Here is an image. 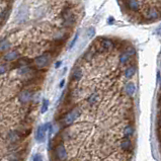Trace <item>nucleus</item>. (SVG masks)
I'll use <instances>...</instances> for the list:
<instances>
[{
    "instance_id": "1",
    "label": "nucleus",
    "mask_w": 161,
    "mask_h": 161,
    "mask_svg": "<svg viewBox=\"0 0 161 161\" xmlns=\"http://www.w3.org/2000/svg\"><path fill=\"white\" fill-rule=\"evenodd\" d=\"M81 113V110L79 107H74L73 109L71 110V112H69L66 116L64 118V123L65 125H71L73 124V123L76 121V120L79 118Z\"/></svg>"
},
{
    "instance_id": "2",
    "label": "nucleus",
    "mask_w": 161,
    "mask_h": 161,
    "mask_svg": "<svg viewBox=\"0 0 161 161\" xmlns=\"http://www.w3.org/2000/svg\"><path fill=\"white\" fill-rule=\"evenodd\" d=\"M49 62H50V57L49 55H47V54H43V55L38 56L37 58L34 60V65H36L38 68L46 67V66L49 64Z\"/></svg>"
},
{
    "instance_id": "3",
    "label": "nucleus",
    "mask_w": 161,
    "mask_h": 161,
    "mask_svg": "<svg viewBox=\"0 0 161 161\" xmlns=\"http://www.w3.org/2000/svg\"><path fill=\"white\" fill-rule=\"evenodd\" d=\"M27 15H28V11H27V6H20V7L18 8L16 15H15V20H16L17 23H23L24 20H27Z\"/></svg>"
},
{
    "instance_id": "4",
    "label": "nucleus",
    "mask_w": 161,
    "mask_h": 161,
    "mask_svg": "<svg viewBox=\"0 0 161 161\" xmlns=\"http://www.w3.org/2000/svg\"><path fill=\"white\" fill-rule=\"evenodd\" d=\"M55 153H56V156L60 161H65L67 159V151H66L65 147L63 146L62 144L58 145L55 149Z\"/></svg>"
},
{
    "instance_id": "5",
    "label": "nucleus",
    "mask_w": 161,
    "mask_h": 161,
    "mask_svg": "<svg viewBox=\"0 0 161 161\" xmlns=\"http://www.w3.org/2000/svg\"><path fill=\"white\" fill-rule=\"evenodd\" d=\"M63 20L66 26H72L75 23V16L70 10H65L62 14Z\"/></svg>"
},
{
    "instance_id": "6",
    "label": "nucleus",
    "mask_w": 161,
    "mask_h": 161,
    "mask_svg": "<svg viewBox=\"0 0 161 161\" xmlns=\"http://www.w3.org/2000/svg\"><path fill=\"white\" fill-rule=\"evenodd\" d=\"M31 96H33V94L30 90H23L20 93L18 98H20V102L21 103H27L31 99Z\"/></svg>"
},
{
    "instance_id": "7",
    "label": "nucleus",
    "mask_w": 161,
    "mask_h": 161,
    "mask_svg": "<svg viewBox=\"0 0 161 161\" xmlns=\"http://www.w3.org/2000/svg\"><path fill=\"white\" fill-rule=\"evenodd\" d=\"M145 16H146L147 20H157L160 16V13L156 8H149L147 10L146 14H145Z\"/></svg>"
},
{
    "instance_id": "8",
    "label": "nucleus",
    "mask_w": 161,
    "mask_h": 161,
    "mask_svg": "<svg viewBox=\"0 0 161 161\" xmlns=\"http://www.w3.org/2000/svg\"><path fill=\"white\" fill-rule=\"evenodd\" d=\"M18 57H20V53L17 51H7L4 56H3V59L5 60L6 62H11V61H14V60H16Z\"/></svg>"
},
{
    "instance_id": "9",
    "label": "nucleus",
    "mask_w": 161,
    "mask_h": 161,
    "mask_svg": "<svg viewBox=\"0 0 161 161\" xmlns=\"http://www.w3.org/2000/svg\"><path fill=\"white\" fill-rule=\"evenodd\" d=\"M126 4L132 11H137L140 8V2L138 0H126Z\"/></svg>"
},
{
    "instance_id": "10",
    "label": "nucleus",
    "mask_w": 161,
    "mask_h": 161,
    "mask_svg": "<svg viewBox=\"0 0 161 161\" xmlns=\"http://www.w3.org/2000/svg\"><path fill=\"white\" fill-rule=\"evenodd\" d=\"M113 41H110L109 39H102L100 41V47L105 50V51H109V50H112L113 48Z\"/></svg>"
},
{
    "instance_id": "11",
    "label": "nucleus",
    "mask_w": 161,
    "mask_h": 161,
    "mask_svg": "<svg viewBox=\"0 0 161 161\" xmlns=\"http://www.w3.org/2000/svg\"><path fill=\"white\" fill-rule=\"evenodd\" d=\"M45 133L46 130L44 128V126H40L37 130V134H36V139L38 142H43L44 139H45Z\"/></svg>"
},
{
    "instance_id": "12",
    "label": "nucleus",
    "mask_w": 161,
    "mask_h": 161,
    "mask_svg": "<svg viewBox=\"0 0 161 161\" xmlns=\"http://www.w3.org/2000/svg\"><path fill=\"white\" fill-rule=\"evenodd\" d=\"M82 76H83V71H82V69L80 68H76L74 69L73 72H72V75H71V78L73 81H78L80 80Z\"/></svg>"
},
{
    "instance_id": "13",
    "label": "nucleus",
    "mask_w": 161,
    "mask_h": 161,
    "mask_svg": "<svg viewBox=\"0 0 161 161\" xmlns=\"http://www.w3.org/2000/svg\"><path fill=\"white\" fill-rule=\"evenodd\" d=\"M9 49H10V43L8 42V40L3 39L0 41V53H6Z\"/></svg>"
},
{
    "instance_id": "14",
    "label": "nucleus",
    "mask_w": 161,
    "mask_h": 161,
    "mask_svg": "<svg viewBox=\"0 0 161 161\" xmlns=\"http://www.w3.org/2000/svg\"><path fill=\"white\" fill-rule=\"evenodd\" d=\"M135 90H136V86H135V84L133 83V82H128V83L126 84L125 91H126V93H127L128 95L132 96L135 93Z\"/></svg>"
},
{
    "instance_id": "15",
    "label": "nucleus",
    "mask_w": 161,
    "mask_h": 161,
    "mask_svg": "<svg viewBox=\"0 0 161 161\" xmlns=\"http://www.w3.org/2000/svg\"><path fill=\"white\" fill-rule=\"evenodd\" d=\"M135 73H136L135 66H130V67H128L125 70V76H126V78H128V79H130V78L133 77Z\"/></svg>"
},
{
    "instance_id": "16",
    "label": "nucleus",
    "mask_w": 161,
    "mask_h": 161,
    "mask_svg": "<svg viewBox=\"0 0 161 161\" xmlns=\"http://www.w3.org/2000/svg\"><path fill=\"white\" fill-rule=\"evenodd\" d=\"M98 100H99V94L98 93H92L89 97H88L87 102L90 106H93V105H95Z\"/></svg>"
},
{
    "instance_id": "17",
    "label": "nucleus",
    "mask_w": 161,
    "mask_h": 161,
    "mask_svg": "<svg viewBox=\"0 0 161 161\" xmlns=\"http://www.w3.org/2000/svg\"><path fill=\"white\" fill-rule=\"evenodd\" d=\"M121 147H122V149H123V150L129 151V150L131 149V147H132L131 141L129 140V139H125V140H123V141H122V143H121Z\"/></svg>"
},
{
    "instance_id": "18",
    "label": "nucleus",
    "mask_w": 161,
    "mask_h": 161,
    "mask_svg": "<svg viewBox=\"0 0 161 161\" xmlns=\"http://www.w3.org/2000/svg\"><path fill=\"white\" fill-rule=\"evenodd\" d=\"M124 134H125V136L127 138L131 137V136L134 134V128L132 127V126H127V127L125 128V130H124Z\"/></svg>"
},
{
    "instance_id": "19",
    "label": "nucleus",
    "mask_w": 161,
    "mask_h": 161,
    "mask_svg": "<svg viewBox=\"0 0 161 161\" xmlns=\"http://www.w3.org/2000/svg\"><path fill=\"white\" fill-rule=\"evenodd\" d=\"M129 60H130V56H129L126 52L120 55V62H121L122 64H126V63H128Z\"/></svg>"
},
{
    "instance_id": "20",
    "label": "nucleus",
    "mask_w": 161,
    "mask_h": 161,
    "mask_svg": "<svg viewBox=\"0 0 161 161\" xmlns=\"http://www.w3.org/2000/svg\"><path fill=\"white\" fill-rule=\"evenodd\" d=\"M18 139H20V136H18L17 132H15V131L10 132V134H9V140L14 143V142H16Z\"/></svg>"
},
{
    "instance_id": "21",
    "label": "nucleus",
    "mask_w": 161,
    "mask_h": 161,
    "mask_svg": "<svg viewBox=\"0 0 161 161\" xmlns=\"http://www.w3.org/2000/svg\"><path fill=\"white\" fill-rule=\"evenodd\" d=\"M49 107V100L48 99H44L43 100V105H42V109H41V113H45L47 110H48Z\"/></svg>"
},
{
    "instance_id": "22",
    "label": "nucleus",
    "mask_w": 161,
    "mask_h": 161,
    "mask_svg": "<svg viewBox=\"0 0 161 161\" xmlns=\"http://www.w3.org/2000/svg\"><path fill=\"white\" fill-rule=\"evenodd\" d=\"M86 36L88 38H93L94 36H95V27H88V30L86 31Z\"/></svg>"
},
{
    "instance_id": "23",
    "label": "nucleus",
    "mask_w": 161,
    "mask_h": 161,
    "mask_svg": "<svg viewBox=\"0 0 161 161\" xmlns=\"http://www.w3.org/2000/svg\"><path fill=\"white\" fill-rule=\"evenodd\" d=\"M78 38H79V33H76L75 34V36L73 38V40L71 41V43H70V46H69V49H72L74 47V45L76 44L77 42V40H78Z\"/></svg>"
},
{
    "instance_id": "24",
    "label": "nucleus",
    "mask_w": 161,
    "mask_h": 161,
    "mask_svg": "<svg viewBox=\"0 0 161 161\" xmlns=\"http://www.w3.org/2000/svg\"><path fill=\"white\" fill-rule=\"evenodd\" d=\"M128 54L129 56H134L135 54H136V51H135V49L133 48V47H129V48L127 49V52H126Z\"/></svg>"
},
{
    "instance_id": "25",
    "label": "nucleus",
    "mask_w": 161,
    "mask_h": 161,
    "mask_svg": "<svg viewBox=\"0 0 161 161\" xmlns=\"http://www.w3.org/2000/svg\"><path fill=\"white\" fill-rule=\"evenodd\" d=\"M6 70H7V67H6L5 65H0V75L4 74Z\"/></svg>"
},
{
    "instance_id": "26",
    "label": "nucleus",
    "mask_w": 161,
    "mask_h": 161,
    "mask_svg": "<svg viewBox=\"0 0 161 161\" xmlns=\"http://www.w3.org/2000/svg\"><path fill=\"white\" fill-rule=\"evenodd\" d=\"M34 161H43V159L40 155H36L34 157Z\"/></svg>"
},
{
    "instance_id": "27",
    "label": "nucleus",
    "mask_w": 161,
    "mask_h": 161,
    "mask_svg": "<svg viewBox=\"0 0 161 161\" xmlns=\"http://www.w3.org/2000/svg\"><path fill=\"white\" fill-rule=\"evenodd\" d=\"M61 65H62V61H57V62H56V64H55V68H56V69H58Z\"/></svg>"
},
{
    "instance_id": "28",
    "label": "nucleus",
    "mask_w": 161,
    "mask_h": 161,
    "mask_svg": "<svg viewBox=\"0 0 161 161\" xmlns=\"http://www.w3.org/2000/svg\"><path fill=\"white\" fill-rule=\"evenodd\" d=\"M64 85H65V79H62V81L60 82V84H59V87L63 88V87H64Z\"/></svg>"
},
{
    "instance_id": "29",
    "label": "nucleus",
    "mask_w": 161,
    "mask_h": 161,
    "mask_svg": "<svg viewBox=\"0 0 161 161\" xmlns=\"http://www.w3.org/2000/svg\"><path fill=\"white\" fill-rule=\"evenodd\" d=\"M109 23L110 24V23H113V17H109Z\"/></svg>"
},
{
    "instance_id": "30",
    "label": "nucleus",
    "mask_w": 161,
    "mask_h": 161,
    "mask_svg": "<svg viewBox=\"0 0 161 161\" xmlns=\"http://www.w3.org/2000/svg\"><path fill=\"white\" fill-rule=\"evenodd\" d=\"M158 34H160V36H161V27H159V30H158Z\"/></svg>"
}]
</instances>
